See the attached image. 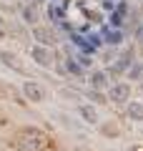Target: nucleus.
Returning a JSON list of instances; mask_svg holds the SVG:
<instances>
[{
    "label": "nucleus",
    "mask_w": 143,
    "mask_h": 151,
    "mask_svg": "<svg viewBox=\"0 0 143 151\" xmlns=\"http://www.w3.org/2000/svg\"><path fill=\"white\" fill-rule=\"evenodd\" d=\"M33 58H35L40 65H45V68L53 65V53H50L48 48H43V45H35V48H33Z\"/></svg>",
    "instance_id": "nucleus-4"
},
{
    "label": "nucleus",
    "mask_w": 143,
    "mask_h": 151,
    "mask_svg": "<svg viewBox=\"0 0 143 151\" xmlns=\"http://www.w3.org/2000/svg\"><path fill=\"white\" fill-rule=\"evenodd\" d=\"M80 116H83L88 124H98V111H95L90 103H83V106H80Z\"/></svg>",
    "instance_id": "nucleus-5"
},
{
    "label": "nucleus",
    "mask_w": 143,
    "mask_h": 151,
    "mask_svg": "<svg viewBox=\"0 0 143 151\" xmlns=\"http://www.w3.org/2000/svg\"><path fill=\"white\" fill-rule=\"evenodd\" d=\"M108 96H111V101H116V103H121V101H126V103H128V96H131V86H128V83H116V86L108 91Z\"/></svg>",
    "instance_id": "nucleus-3"
},
{
    "label": "nucleus",
    "mask_w": 143,
    "mask_h": 151,
    "mask_svg": "<svg viewBox=\"0 0 143 151\" xmlns=\"http://www.w3.org/2000/svg\"><path fill=\"white\" fill-rule=\"evenodd\" d=\"M131 151H143V146H141V144H138V146H133V149H131Z\"/></svg>",
    "instance_id": "nucleus-15"
},
{
    "label": "nucleus",
    "mask_w": 143,
    "mask_h": 151,
    "mask_svg": "<svg viewBox=\"0 0 143 151\" xmlns=\"http://www.w3.org/2000/svg\"><path fill=\"white\" fill-rule=\"evenodd\" d=\"M5 35V20H3V18H0V38Z\"/></svg>",
    "instance_id": "nucleus-14"
},
{
    "label": "nucleus",
    "mask_w": 143,
    "mask_h": 151,
    "mask_svg": "<svg viewBox=\"0 0 143 151\" xmlns=\"http://www.w3.org/2000/svg\"><path fill=\"white\" fill-rule=\"evenodd\" d=\"M90 83H93V88H106V83H108V73H103V70L93 73V76H90Z\"/></svg>",
    "instance_id": "nucleus-8"
},
{
    "label": "nucleus",
    "mask_w": 143,
    "mask_h": 151,
    "mask_svg": "<svg viewBox=\"0 0 143 151\" xmlns=\"http://www.w3.org/2000/svg\"><path fill=\"white\" fill-rule=\"evenodd\" d=\"M121 40H123V35H121L118 30H111V33H108V43H121Z\"/></svg>",
    "instance_id": "nucleus-11"
},
{
    "label": "nucleus",
    "mask_w": 143,
    "mask_h": 151,
    "mask_svg": "<svg viewBox=\"0 0 143 151\" xmlns=\"http://www.w3.org/2000/svg\"><path fill=\"white\" fill-rule=\"evenodd\" d=\"M23 18H25V23H35V20H38L35 10H33L30 5H28V8H23Z\"/></svg>",
    "instance_id": "nucleus-10"
},
{
    "label": "nucleus",
    "mask_w": 143,
    "mask_h": 151,
    "mask_svg": "<svg viewBox=\"0 0 143 151\" xmlns=\"http://www.w3.org/2000/svg\"><path fill=\"white\" fill-rule=\"evenodd\" d=\"M20 139L25 141L30 149H43V146H48V136L43 134L40 129H33V126H25V129H20Z\"/></svg>",
    "instance_id": "nucleus-1"
},
{
    "label": "nucleus",
    "mask_w": 143,
    "mask_h": 151,
    "mask_svg": "<svg viewBox=\"0 0 143 151\" xmlns=\"http://www.w3.org/2000/svg\"><path fill=\"white\" fill-rule=\"evenodd\" d=\"M0 96H3V88H0Z\"/></svg>",
    "instance_id": "nucleus-16"
},
{
    "label": "nucleus",
    "mask_w": 143,
    "mask_h": 151,
    "mask_svg": "<svg viewBox=\"0 0 143 151\" xmlns=\"http://www.w3.org/2000/svg\"><path fill=\"white\" fill-rule=\"evenodd\" d=\"M0 60H3V63H5L8 65V68H20V63H18V58H15V55H13L10 53V50H0Z\"/></svg>",
    "instance_id": "nucleus-6"
},
{
    "label": "nucleus",
    "mask_w": 143,
    "mask_h": 151,
    "mask_svg": "<svg viewBox=\"0 0 143 151\" xmlns=\"http://www.w3.org/2000/svg\"><path fill=\"white\" fill-rule=\"evenodd\" d=\"M128 116L136 119V121H143V106L136 101H128Z\"/></svg>",
    "instance_id": "nucleus-7"
},
{
    "label": "nucleus",
    "mask_w": 143,
    "mask_h": 151,
    "mask_svg": "<svg viewBox=\"0 0 143 151\" xmlns=\"http://www.w3.org/2000/svg\"><path fill=\"white\" fill-rule=\"evenodd\" d=\"M103 131H106L108 136H113V134H118V131H116V126H106V129H103Z\"/></svg>",
    "instance_id": "nucleus-13"
},
{
    "label": "nucleus",
    "mask_w": 143,
    "mask_h": 151,
    "mask_svg": "<svg viewBox=\"0 0 143 151\" xmlns=\"http://www.w3.org/2000/svg\"><path fill=\"white\" fill-rule=\"evenodd\" d=\"M35 38L40 40V43H45V45H50V43H53V33H50V30H45V28H38V30H35Z\"/></svg>",
    "instance_id": "nucleus-9"
},
{
    "label": "nucleus",
    "mask_w": 143,
    "mask_h": 151,
    "mask_svg": "<svg viewBox=\"0 0 143 151\" xmlns=\"http://www.w3.org/2000/svg\"><path fill=\"white\" fill-rule=\"evenodd\" d=\"M23 93H25V98H28V101H33V103L43 101V96H45L43 88L38 86L35 81H25V83H23Z\"/></svg>",
    "instance_id": "nucleus-2"
},
{
    "label": "nucleus",
    "mask_w": 143,
    "mask_h": 151,
    "mask_svg": "<svg viewBox=\"0 0 143 151\" xmlns=\"http://www.w3.org/2000/svg\"><path fill=\"white\" fill-rule=\"evenodd\" d=\"M68 68H70V70H73V73H80V65H75V63H73V60H68Z\"/></svg>",
    "instance_id": "nucleus-12"
}]
</instances>
